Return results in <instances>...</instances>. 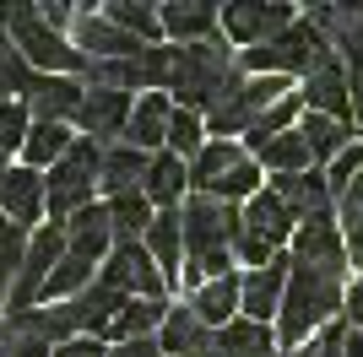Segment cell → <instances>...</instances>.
I'll return each mask as SVG.
<instances>
[{
    "mask_svg": "<svg viewBox=\"0 0 363 357\" xmlns=\"http://www.w3.org/2000/svg\"><path fill=\"white\" fill-rule=\"evenodd\" d=\"M184 217V276H190V287H206L217 282V276H233V244H239L244 233V217L239 206H228V200H217V195H190V206L179 211Z\"/></svg>",
    "mask_w": 363,
    "mask_h": 357,
    "instance_id": "1",
    "label": "cell"
},
{
    "mask_svg": "<svg viewBox=\"0 0 363 357\" xmlns=\"http://www.w3.org/2000/svg\"><path fill=\"white\" fill-rule=\"evenodd\" d=\"M347 303V287L331 282V276H320V271H298L293 266L288 276V293H282V309H277V346L282 352H298V341L309 330L331 325L336 314Z\"/></svg>",
    "mask_w": 363,
    "mask_h": 357,
    "instance_id": "2",
    "label": "cell"
},
{
    "mask_svg": "<svg viewBox=\"0 0 363 357\" xmlns=\"http://www.w3.org/2000/svg\"><path fill=\"white\" fill-rule=\"evenodd\" d=\"M233 76H239V65H233V55H228L217 38L212 44H179L174 49V65H168V92L179 98V108L206 114V108H217V98L233 87Z\"/></svg>",
    "mask_w": 363,
    "mask_h": 357,
    "instance_id": "3",
    "label": "cell"
},
{
    "mask_svg": "<svg viewBox=\"0 0 363 357\" xmlns=\"http://www.w3.org/2000/svg\"><path fill=\"white\" fill-rule=\"evenodd\" d=\"M0 33L22 49V60H28L38 76L87 71V55H82L76 44H65L60 33L44 22V11H38V6H0Z\"/></svg>",
    "mask_w": 363,
    "mask_h": 357,
    "instance_id": "4",
    "label": "cell"
},
{
    "mask_svg": "<svg viewBox=\"0 0 363 357\" xmlns=\"http://www.w3.org/2000/svg\"><path fill=\"white\" fill-rule=\"evenodd\" d=\"M282 98H288V81H282V76H244L239 71V76H233V87L217 98V108H206V135H212V141L250 135Z\"/></svg>",
    "mask_w": 363,
    "mask_h": 357,
    "instance_id": "5",
    "label": "cell"
},
{
    "mask_svg": "<svg viewBox=\"0 0 363 357\" xmlns=\"http://www.w3.org/2000/svg\"><path fill=\"white\" fill-rule=\"evenodd\" d=\"M98 168H104V147H98V141H87V135H76V147L65 152L55 168H49V178H44V211H49L60 227L71 222L76 211L92 206Z\"/></svg>",
    "mask_w": 363,
    "mask_h": 357,
    "instance_id": "6",
    "label": "cell"
},
{
    "mask_svg": "<svg viewBox=\"0 0 363 357\" xmlns=\"http://www.w3.org/2000/svg\"><path fill=\"white\" fill-rule=\"evenodd\" d=\"M336 60V49L325 44V33L320 28H309V22H293L288 33H277L272 44H260V49H250V55L239 60L250 76H293V71H320V65H331Z\"/></svg>",
    "mask_w": 363,
    "mask_h": 357,
    "instance_id": "7",
    "label": "cell"
},
{
    "mask_svg": "<svg viewBox=\"0 0 363 357\" xmlns=\"http://www.w3.org/2000/svg\"><path fill=\"white\" fill-rule=\"evenodd\" d=\"M293 266H298V271H320V276L342 282V271H347V238H342V217L320 211V217L298 222V233H293Z\"/></svg>",
    "mask_w": 363,
    "mask_h": 357,
    "instance_id": "8",
    "label": "cell"
},
{
    "mask_svg": "<svg viewBox=\"0 0 363 357\" xmlns=\"http://www.w3.org/2000/svg\"><path fill=\"white\" fill-rule=\"evenodd\" d=\"M60 260H65V227L60 222L38 227L33 244H28V260H22V271H16V287H11V298H6V314L33 309V303L44 298V287H49V276H55Z\"/></svg>",
    "mask_w": 363,
    "mask_h": 357,
    "instance_id": "9",
    "label": "cell"
},
{
    "mask_svg": "<svg viewBox=\"0 0 363 357\" xmlns=\"http://www.w3.org/2000/svg\"><path fill=\"white\" fill-rule=\"evenodd\" d=\"M104 282L125 298H147V303H163L168 293V276L157 271L147 244H114V254L104 260Z\"/></svg>",
    "mask_w": 363,
    "mask_h": 357,
    "instance_id": "10",
    "label": "cell"
},
{
    "mask_svg": "<svg viewBox=\"0 0 363 357\" xmlns=\"http://www.w3.org/2000/svg\"><path fill=\"white\" fill-rule=\"evenodd\" d=\"M298 16H303L298 6H223V33L250 55V49L272 44L277 33H288Z\"/></svg>",
    "mask_w": 363,
    "mask_h": 357,
    "instance_id": "11",
    "label": "cell"
},
{
    "mask_svg": "<svg viewBox=\"0 0 363 357\" xmlns=\"http://www.w3.org/2000/svg\"><path fill=\"white\" fill-rule=\"evenodd\" d=\"M130 92H114V87H87V98H82V108H76V125L87 130V141H98V147H108L114 135L125 141V125H130Z\"/></svg>",
    "mask_w": 363,
    "mask_h": 357,
    "instance_id": "12",
    "label": "cell"
},
{
    "mask_svg": "<svg viewBox=\"0 0 363 357\" xmlns=\"http://www.w3.org/2000/svg\"><path fill=\"white\" fill-rule=\"evenodd\" d=\"M288 276H293V260H282V254H277L272 266H260V271H250V276H239V309H244V319H255V325L277 319L282 293H288Z\"/></svg>",
    "mask_w": 363,
    "mask_h": 357,
    "instance_id": "13",
    "label": "cell"
},
{
    "mask_svg": "<svg viewBox=\"0 0 363 357\" xmlns=\"http://www.w3.org/2000/svg\"><path fill=\"white\" fill-rule=\"evenodd\" d=\"M71 28H76V49L87 55V65H104V60H136L141 49H152V44H141V38H130L125 28H114L108 16H92V11H82Z\"/></svg>",
    "mask_w": 363,
    "mask_h": 357,
    "instance_id": "14",
    "label": "cell"
},
{
    "mask_svg": "<svg viewBox=\"0 0 363 357\" xmlns=\"http://www.w3.org/2000/svg\"><path fill=\"white\" fill-rule=\"evenodd\" d=\"M303 108H309V114H325V119L352 114V71L342 60H331V65H320V71L303 76Z\"/></svg>",
    "mask_w": 363,
    "mask_h": 357,
    "instance_id": "15",
    "label": "cell"
},
{
    "mask_svg": "<svg viewBox=\"0 0 363 357\" xmlns=\"http://www.w3.org/2000/svg\"><path fill=\"white\" fill-rule=\"evenodd\" d=\"M82 98H87V87H76L71 76H38L28 92V114L33 125H65V119H76Z\"/></svg>",
    "mask_w": 363,
    "mask_h": 357,
    "instance_id": "16",
    "label": "cell"
},
{
    "mask_svg": "<svg viewBox=\"0 0 363 357\" xmlns=\"http://www.w3.org/2000/svg\"><path fill=\"white\" fill-rule=\"evenodd\" d=\"M168 119H174V103L168 92H147L136 108H130V125H125V147L157 157V147H168Z\"/></svg>",
    "mask_w": 363,
    "mask_h": 357,
    "instance_id": "17",
    "label": "cell"
},
{
    "mask_svg": "<svg viewBox=\"0 0 363 357\" xmlns=\"http://www.w3.org/2000/svg\"><path fill=\"white\" fill-rule=\"evenodd\" d=\"M0 217H11L16 227L44 217V178H38V168H6V178H0Z\"/></svg>",
    "mask_w": 363,
    "mask_h": 357,
    "instance_id": "18",
    "label": "cell"
},
{
    "mask_svg": "<svg viewBox=\"0 0 363 357\" xmlns=\"http://www.w3.org/2000/svg\"><path fill=\"white\" fill-rule=\"evenodd\" d=\"M65 249L82 254V260H108L114 254V222H108V206H87L65 222Z\"/></svg>",
    "mask_w": 363,
    "mask_h": 357,
    "instance_id": "19",
    "label": "cell"
},
{
    "mask_svg": "<svg viewBox=\"0 0 363 357\" xmlns=\"http://www.w3.org/2000/svg\"><path fill=\"white\" fill-rule=\"evenodd\" d=\"M157 346H163V352H174V357H212L217 330H206V325L196 319V309L184 303V309H168L163 330H157Z\"/></svg>",
    "mask_w": 363,
    "mask_h": 357,
    "instance_id": "20",
    "label": "cell"
},
{
    "mask_svg": "<svg viewBox=\"0 0 363 357\" xmlns=\"http://www.w3.org/2000/svg\"><path fill=\"white\" fill-rule=\"evenodd\" d=\"M147 168H152V157L147 152H136V147H104V168H98V184H104V195L114 200V195H136L141 184H147Z\"/></svg>",
    "mask_w": 363,
    "mask_h": 357,
    "instance_id": "21",
    "label": "cell"
},
{
    "mask_svg": "<svg viewBox=\"0 0 363 357\" xmlns=\"http://www.w3.org/2000/svg\"><path fill=\"white\" fill-rule=\"evenodd\" d=\"M272 190L293 206L298 222H309V217H320V211H331V200H336L331 184H325V174H315V168H309V174H277Z\"/></svg>",
    "mask_w": 363,
    "mask_h": 357,
    "instance_id": "22",
    "label": "cell"
},
{
    "mask_svg": "<svg viewBox=\"0 0 363 357\" xmlns=\"http://www.w3.org/2000/svg\"><path fill=\"white\" fill-rule=\"evenodd\" d=\"M244 163H250V157H244L233 141H206V147H201V157L190 163V184H196V195H217Z\"/></svg>",
    "mask_w": 363,
    "mask_h": 357,
    "instance_id": "23",
    "label": "cell"
},
{
    "mask_svg": "<svg viewBox=\"0 0 363 357\" xmlns=\"http://www.w3.org/2000/svg\"><path fill=\"white\" fill-rule=\"evenodd\" d=\"M250 152H255V163L260 168H272V174H309V147H303V135L298 125L282 135H250Z\"/></svg>",
    "mask_w": 363,
    "mask_h": 357,
    "instance_id": "24",
    "label": "cell"
},
{
    "mask_svg": "<svg viewBox=\"0 0 363 357\" xmlns=\"http://www.w3.org/2000/svg\"><path fill=\"white\" fill-rule=\"evenodd\" d=\"M184 190H190V163L184 157H174V152H157L147 168V184H141V195H147L152 206H163V211H179Z\"/></svg>",
    "mask_w": 363,
    "mask_h": 357,
    "instance_id": "25",
    "label": "cell"
},
{
    "mask_svg": "<svg viewBox=\"0 0 363 357\" xmlns=\"http://www.w3.org/2000/svg\"><path fill=\"white\" fill-rule=\"evenodd\" d=\"M163 33L179 38V44H212L217 28H223V11L217 6H163Z\"/></svg>",
    "mask_w": 363,
    "mask_h": 357,
    "instance_id": "26",
    "label": "cell"
},
{
    "mask_svg": "<svg viewBox=\"0 0 363 357\" xmlns=\"http://www.w3.org/2000/svg\"><path fill=\"white\" fill-rule=\"evenodd\" d=\"M212 357H277V336L272 325H255V319H233V325L217 330V346Z\"/></svg>",
    "mask_w": 363,
    "mask_h": 357,
    "instance_id": "27",
    "label": "cell"
},
{
    "mask_svg": "<svg viewBox=\"0 0 363 357\" xmlns=\"http://www.w3.org/2000/svg\"><path fill=\"white\" fill-rule=\"evenodd\" d=\"M141 244H147V254L157 260V271L174 276V271L184 266V217H179V211H157Z\"/></svg>",
    "mask_w": 363,
    "mask_h": 357,
    "instance_id": "28",
    "label": "cell"
},
{
    "mask_svg": "<svg viewBox=\"0 0 363 357\" xmlns=\"http://www.w3.org/2000/svg\"><path fill=\"white\" fill-rule=\"evenodd\" d=\"M298 135H303V147H309L315 163H336V157L352 147L347 119H325V114H309V108H303V119H298Z\"/></svg>",
    "mask_w": 363,
    "mask_h": 357,
    "instance_id": "29",
    "label": "cell"
},
{
    "mask_svg": "<svg viewBox=\"0 0 363 357\" xmlns=\"http://www.w3.org/2000/svg\"><path fill=\"white\" fill-rule=\"evenodd\" d=\"M190 309H196V319L206 330H223V325H233L239 319V276H217V282H206L196 298H190Z\"/></svg>",
    "mask_w": 363,
    "mask_h": 357,
    "instance_id": "30",
    "label": "cell"
},
{
    "mask_svg": "<svg viewBox=\"0 0 363 357\" xmlns=\"http://www.w3.org/2000/svg\"><path fill=\"white\" fill-rule=\"evenodd\" d=\"M163 319H168V303H147V298H130L120 309V319L108 325V336L104 341H141V336H152V330H163Z\"/></svg>",
    "mask_w": 363,
    "mask_h": 357,
    "instance_id": "31",
    "label": "cell"
},
{
    "mask_svg": "<svg viewBox=\"0 0 363 357\" xmlns=\"http://www.w3.org/2000/svg\"><path fill=\"white\" fill-rule=\"evenodd\" d=\"M152 217H157V211H152V200L147 195H114V200H108V222H114V244H141V238H147V227H152Z\"/></svg>",
    "mask_w": 363,
    "mask_h": 357,
    "instance_id": "32",
    "label": "cell"
},
{
    "mask_svg": "<svg viewBox=\"0 0 363 357\" xmlns=\"http://www.w3.org/2000/svg\"><path fill=\"white\" fill-rule=\"evenodd\" d=\"M71 147H76V135L65 125H33L28 141H22V157H28V168H55Z\"/></svg>",
    "mask_w": 363,
    "mask_h": 357,
    "instance_id": "33",
    "label": "cell"
},
{
    "mask_svg": "<svg viewBox=\"0 0 363 357\" xmlns=\"http://www.w3.org/2000/svg\"><path fill=\"white\" fill-rule=\"evenodd\" d=\"M201 147H206V114H196V108H174V119H168V152L184 157V163H196Z\"/></svg>",
    "mask_w": 363,
    "mask_h": 357,
    "instance_id": "34",
    "label": "cell"
},
{
    "mask_svg": "<svg viewBox=\"0 0 363 357\" xmlns=\"http://www.w3.org/2000/svg\"><path fill=\"white\" fill-rule=\"evenodd\" d=\"M28 244H33L28 227H16L11 217H0V293H6V298H11V287H16L22 260H28Z\"/></svg>",
    "mask_w": 363,
    "mask_h": 357,
    "instance_id": "35",
    "label": "cell"
},
{
    "mask_svg": "<svg viewBox=\"0 0 363 357\" xmlns=\"http://www.w3.org/2000/svg\"><path fill=\"white\" fill-rule=\"evenodd\" d=\"M33 81H38V71H33L28 60H22V49L0 33V103H16V92H33Z\"/></svg>",
    "mask_w": 363,
    "mask_h": 357,
    "instance_id": "36",
    "label": "cell"
},
{
    "mask_svg": "<svg viewBox=\"0 0 363 357\" xmlns=\"http://www.w3.org/2000/svg\"><path fill=\"white\" fill-rule=\"evenodd\" d=\"M104 16L114 28H125L130 38H141V44H157V33H163V16L152 11V6H136V0H114Z\"/></svg>",
    "mask_w": 363,
    "mask_h": 357,
    "instance_id": "37",
    "label": "cell"
},
{
    "mask_svg": "<svg viewBox=\"0 0 363 357\" xmlns=\"http://www.w3.org/2000/svg\"><path fill=\"white\" fill-rule=\"evenodd\" d=\"M92 287V260H82V254L65 249V260L55 266V276H49L44 298H76V293H87Z\"/></svg>",
    "mask_w": 363,
    "mask_h": 357,
    "instance_id": "38",
    "label": "cell"
},
{
    "mask_svg": "<svg viewBox=\"0 0 363 357\" xmlns=\"http://www.w3.org/2000/svg\"><path fill=\"white\" fill-rule=\"evenodd\" d=\"M28 103H0V152H16L28 141Z\"/></svg>",
    "mask_w": 363,
    "mask_h": 357,
    "instance_id": "39",
    "label": "cell"
},
{
    "mask_svg": "<svg viewBox=\"0 0 363 357\" xmlns=\"http://www.w3.org/2000/svg\"><path fill=\"white\" fill-rule=\"evenodd\" d=\"M358 174H363V147L352 141V147H347V152H342V157L331 163V174H325V184H331V195H336V200H342V190H347V184H352Z\"/></svg>",
    "mask_w": 363,
    "mask_h": 357,
    "instance_id": "40",
    "label": "cell"
},
{
    "mask_svg": "<svg viewBox=\"0 0 363 357\" xmlns=\"http://www.w3.org/2000/svg\"><path fill=\"white\" fill-rule=\"evenodd\" d=\"M342 238H347V260L363 266V211H342Z\"/></svg>",
    "mask_w": 363,
    "mask_h": 357,
    "instance_id": "41",
    "label": "cell"
},
{
    "mask_svg": "<svg viewBox=\"0 0 363 357\" xmlns=\"http://www.w3.org/2000/svg\"><path fill=\"white\" fill-rule=\"evenodd\" d=\"M55 357H108V341H98V336H71L65 346H55Z\"/></svg>",
    "mask_w": 363,
    "mask_h": 357,
    "instance_id": "42",
    "label": "cell"
},
{
    "mask_svg": "<svg viewBox=\"0 0 363 357\" xmlns=\"http://www.w3.org/2000/svg\"><path fill=\"white\" fill-rule=\"evenodd\" d=\"M108 357H163V346H157V336H141V341H120V346H108Z\"/></svg>",
    "mask_w": 363,
    "mask_h": 357,
    "instance_id": "43",
    "label": "cell"
},
{
    "mask_svg": "<svg viewBox=\"0 0 363 357\" xmlns=\"http://www.w3.org/2000/svg\"><path fill=\"white\" fill-rule=\"evenodd\" d=\"M342 314H347V325H352V330H363V276L347 287V303H342Z\"/></svg>",
    "mask_w": 363,
    "mask_h": 357,
    "instance_id": "44",
    "label": "cell"
},
{
    "mask_svg": "<svg viewBox=\"0 0 363 357\" xmlns=\"http://www.w3.org/2000/svg\"><path fill=\"white\" fill-rule=\"evenodd\" d=\"M336 206H342V211H363V174L342 190V200H336Z\"/></svg>",
    "mask_w": 363,
    "mask_h": 357,
    "instance_id": "45",
    "label": "cell"
},
{
    "mask_svg": "<svg viewBox=\"0 0 363 357\" xmlns=\"http://www.w3.org/2000/svg\"><path fill=\"white\" fill-rule=\"evenodd\" d=\"M352 114L363 119V65H358V71H352Z\"/></svg>",
    "mask_w": 363,
    "mask_h": 357,
    "instance_id": "46",
    "label": "cell"
},
{
    "mask_svg": "<svg viewBox=\"0 0 363 357\" xmlns=\"http://www.w3.org/2000/svg\"><path fill=\"white\" fill-rule=\"evenodd\" d=\"M347 357H363V330H352V336H347Z\"/></svg>",
    "mask_w": 363,
    "mask_h": 357,
    "instance_id": "47",
    "label": "cell"
},
{
    "mask_svg": "<svg viewBox=\"0 0 363 357\" xmlns=\"http://www.w3.org/2000/svg\"><path fill=\"white\" fill-rule=\"evenodd\" d=\"M0 178H6V152H0Z\"/></svg>",
    "mask_w": 363,
    "mask_h": 357,
    "instance_id": "48",
    "label": "cell"
}]
</instances>
